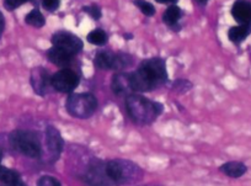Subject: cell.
I'll list each match as a JSON object with an SVG mask.
<instances>
[{"mask_svg":"<svg viewBox=\"0 0 251 186\" xmlns=\"http://www.w3.org/2000/svg\"><path fill=\"white\" fill-rule=\"evenodd\" d=\"M168 79L166 64L160 58H151L144 60L134 73H131V83L133 91L146 93L154 90L165 83Z\"/></svg>","mask_w":251,"mask_h":186,"instance_id":"cell-1","label":"cell"},{"mask_svg":"<svg viewBox=\"0 0 251 186\" xmlns=\"http://www.w3.org/2000/svg\"><path fill=\"white\" fill-rule=\"evenodd\" d=\"M126 107L134 122L139 125H149L163 112V105L154 103L144 96L131 94L126 98Z\"/></svg>","mask_w":251,"mask_h":186,"instance_id":"cell-2","label":"cell"},{"mask_svg":"<svg viewBox=\"0 0 251 186\" xmlns=\"http://www.w3.org/2000/svg\"><path fill=\"white\" fill-rule=\"evenodd\" d=\"M107 173L113 184L123 185V184H132L141 180L143 171L137 164L123 159H115L106 163Z\"/></svg>","mask_w":251,"mask_h":186,"instance_id":"cell-3","label":"cell"},{"mask_svg":"<svg viewBox=\"0 0 251 186\" xmlns=\"http://www.w3.org/2000/svg\"><path fill=\"white\" fill-rule=\"evenodd\" d=\"M10 144L15 151L28 158H38L42 153L40 138L35 132L14 131L9 137Z\"/></svg>","mask_w":251,"mask_h":186,"instance_id":"cell-4","label":"cell"},{"mask_svg":"<svg viewBox=\"0 0 251 186\" xmlns=\"http://www.w3.org/2000/svg\"><path fill=\"white\" fill-rule=\"evenodd\" d=\"M66 107L73 117L85 120L95 113L98 108V100L90 93L71 94L67 99Z\"/></svg>","mask_w":251,"mask_h":186,"instance_id":"cell-5","label":"cell"},{"mask_svg":"<svg viewBox=\"0 0 251 186\" xmlns=\"http://www.w3.org/2000/svg\"><path fill=\"white\" fill-rule=\"evenodd\" d=\"M94 63L100 69H113V71H122L132 64V58L128 54L123 53L100 52L96 54Z\"/></svg>","mask_w":251,"mask_h":186,"instance_id":"cell-6","label":"cell"},{"mask_svg":"<svg viewBox=\"0 0 251 186\" xmlns=\"http://www.w3.org/2000/svg\"><path fill=\"white\" fill-rule=\"evenodd\" d=\"M50 85L60 93H72L79 85V77L71 69H62L52 77Z\"/></svg>","mask_w":251,"mask_h":186,"instance_id":"cell-7","label":"cell"},{"mask_svg":"<svg viewBox=\"0 0 251 186\" xmlns=\"http://www.w3.org/2000/svg\"><path fill=\"white\" fill-rule=\"evenodd\" d=\"M52 43L54 47L62 48L71 54H75L83 50V41L78 36L68 31L55 32L52 37Z\"/></svg>","mask_w":251,"mask_h":186,"instance_id":"cell-8","label":"cell"},{"mask_svg":"<svg viewBox=\"0 0 251 186\" xmlns=\"http://www.w3.org/2000/svg\"><path fill=\"white\" fill-rule=\"evenodd\" d=\"M85 179L88 184L93 186H111L113 184L108 176L106 163H101V161L91 164Z\"/></svg>","mask_w":251,"mask_h":186,"instance_id":"cell-9","label":"cell"},{"mask_svg":"<svg viewBox=\"0 0 251 186\" xmlns=\"http://www.w3.org/2000/svg\"><path fill=\"white\" fill-rule=\"evenodd\" d=\"M46 144L50 154L53 157V160L58 159L63 149V138L59 131L53 126H48L46 129Z\"/></svg>","mask_w":251,"mask_h":186,"instance_id":"cell-10","label":"cell"},{"mask_svg":"<svg viewBox=\"0 0 251 186\" xmlns=\"http://www.w3.org/2000/svg\"><path fill=\"white\" fill-rule=\"evenodd\" d=\"M231 15L236 23L249 25L251 23V3L248 0H236L231 8Z\"/></svg>","mask_w":251,"mask_h":186,"instance_id":"cell-11","label":"cell"},{"mask_svg":"<svg viewBox=\"0 0 251 186\" xmlns=\"http://www.w3.org/2000/svg\"><path fill=\"white\" fill-rule=\"evenodd\" d=\"M112 90L116 95L128 96L133 93L131 83V73L115 74L112 78Z\"/></svg>","mask_w":251,"mask_h":186,"instance_id":"cell-12","label":"cell"},{"mask_svg":"<svg viewBox=\"0 0 251 186\" xmlns=\"http://www.w3.org/2000/svg\"><path fill=\"white\" fill-rule=\"evenodd\" d=\"M50 80L48 73L46 69L43 68H36L33 69L31 73V85H32L33 90L38 95H45L47 93L48 85H50Z\"/></svg>","mask_w":251,"mask_h":186,"instance_id":"cell-13","label":"cell"},{"mask_svg":"<svg viewBox=\"0 0 251 186\" xmlns=\"http://www.w3.org/2000/svg\"><path fill=\"white\" fill-rule=\"evenodd\" d=\"M47 57L53 64H55V66L66 67L68 66V64H71L73 54L68 53L67 51L62 50V48H58L53 46V47L47 52Z\"/></svg>","mask_w":251,"mask_h":186,"instance_id":"cell-14","label":"cell"},{"mask_svg":"<svg viewBox=\"0 0 251 186\" xmlns=\"http://www.w3.org/2000/svg\"><path fill=\"white\" fill-rule=\"evenodd\" d=\"M219 169H221L222 173L226 174V176L234 179L243 176L244 174L246 173V170H248L245 164L241 163V161H228V163L223 164Z\"/></svg>","mask_w":251,"mask_h":186,"instance_id":"cell-15","label":"cell"},{"mask_svg":"<svg viewBox=\"0 0 251 186\" xmlns=\"http://www.w3.org/2000/svg\"><path fill=\"white\" fill-rule=\"evenodd\" d=\"M250 32H251L250 24H249V25L234 26V27H231L230 30H229L228 37L233 43H240L248 37Z\"/></svg>","mask_w":251,"mask_h":186,"instance_id":"cell-16","label":"cell"},{"mask_svg":"<svg viewBox=\"0 0 251 186\" xmlns=\"http://www.w3.org/2000/svg\"><path fill=\"white\" fill-rule=\"evenodd\" d=\"M182 13H181V9L176 5H170L165 10V13L163 14V21L169 26H173L177 24V21L180 20Z\"/></svg>","mask_w":251,"mask_h":186,"instance_id":"cell-17","label":"cell"},{"mask_svg":"<svg viewBox=\"0 0 251 186\" xmlns=\"http://www.w3.org/2000/svg\"><path fill=\"white\" fill-rule=\"evenodd\" d=\"M20 174L18 171L13 170V169L5 168V166H0V183L3 185H9V184H14L20 181Z\"/></svg>","mask_w":251,"mask_h":186,"instance_id":"cell-18","label":"cell"},{"mask_svg":"<svg viewBox=\"0 0 251 186\" xmlns=\"http://www.w3.org/2000/svg\"><path fill=\"white\" fill-rule=\"evenodd\" d=\"M25 23L27 24V25L33 26V27H42V26L45 25L46 20L45 18H43L42 14H41L37 9H35V10L30 11V13L26 15Z\"/></svg>","mask_w":251,"mask_h":186,"instance_id":"cell-19","label":"cell"},{"mask_svg":"<svg viewBox=\"0 0 251 186\" xmlns=\"http://www.w3.org/2000/svg\"><path fill=\"white\" fill-rule=\"evenodd\" d=\"M88 41L93 45L102 46L107 42V35L102 30H94L88 35Z\"/></svg>","mask_w":251,"mask_h":186,"instance_id":"cell-20","label":"cell"},{"mask_svg":"<svg viewBox=\"0 0 251 186\" xmlns=\"http://www.w3.org/2000/svg\"><path fill=\"white\" fill-rule=\"evenodd\" d=\"M134 5H136L137 8H139V10L147 16H153L154 14H155V8H154L151 3L146 1V0H136V1H134Z\"/></svg>","mask_w":251,"mask_h":186,"instance_id":"cell-21","label":"cell"},{"mask_svg":"<svg viewBox=\"0 0 251 186\" xmlns=\"http://www.w3.org/2000/svg\"><path fill=\"white\" fill-rule=\"evenodd\" d=\"M37 186H60V183L59 180H57V179L53 178V176L45 175L38 180Z\"/></svg>","mask_w":251,"mask_h":186,"instance_id":"cell-22","label":"cell"},{"mask_svg":"<svg viewBox=\"0 0 251 186\" xmlns=\"http://www.w3.org/2000/svg\"><path fill=\"white\" fill-rule=\"evenodd\" d=\"M191 83L187 80H177L174 83V89L178 93H186V91L191 89Z\"/></svg>","mask_w":251,"mask_h":186,"instance_id":"cell-23","label":"cell"},{"mask_svg":"<svg viewBox=\"0 0 251 186\" xmlns=\"http://www.w3.org/2000/svg\"><path fill=\"white\" fill-rule=\"evenodd\" d=\"M27 0H4V6H5L6 10H15L19 6H21L23 4H25Z\"/></svg>","mask_w":251,"mask_h":186,"instance_id":"cell-24","label":"cell"},{"mask_svg":"<svg viewBox=\"0 0 251 186\" xmlns=\"http://www.w3.org/2000/svg\"><path fill=\"white\" fill-rule=\"evenodd\" d=\"M83 10L85 11V13H88L89 15H90L93 19H95V20H99V19L101 18V10L99 6H96V5L85 6Z\"/></svg>","mask_w":251,"mask_h":186,"instance_id":"cell-25","label":"cell"},{"mask_svg":"<svg viewBox=\"0 0 251 186\" xmlns=\"http://www.w3.org/2000/svg\"><path fill=\"white\" fill-rule=\"evenodd\" d=\"M43 8L48 11H54L59 8V0H43Z\"/></svg>","mask_w":251,"mask_h":186,"instance_id":"cell-26","label":"cell"},{"mask_svg":"<svg viewBox=\"0 0 251 186\" xmlns=\"http://www.w3.org/2000/svg\"><path fill=\"white\" fill-rule=\"evenodd\" d=\"M4 28H5V19H4L3 14L0 13V35L3 33Z\"/></svg>","mask_w":251,"mask_h":186,"instance_id":"cell-27","label":"cell"},{"mask_svg":"<svg viewBox=\"0 0 251 186\" xmlns=\"http://www.w3.org/2000/svg\"><path fill=\"white\" fill-rule=\"evenodd\" d=\"M156 1L161 4H171V5H175V3L177 0H156Z\"/></svg>","mask_w":251,"mask_h":186,"instance_id":"cell-28","label":"cell"},{"mask_svg":"<svg viewBox=\"0 0 251 186\" xmlns=\"http://www.w3.org/2000/svg\"><path fill=\"white\" fill-rule=\"evenodd\" d=\"M3 186H26L23 181H18V183H14V184H9V185H3Z\"/></svg>","mask_w":251,"mask_h":186,"instance_id":"cell-29","label":"cell"},{"mask_svg":"<svg viewBox=\"0 0 251 186\" xmlns=\"http://www.w3.org/2000/svg\"><path fill=\"white\" fill-rule=\"evenodd\" d=\"M1 159H3V153H1V151H0V161H1Z\"/></svg>","mask_w":251,"mask_h":186,"instance_id":"cell-30","label":"cell"},{"mask_svg":"<svg viewBox=\"0 0 251 186\" xmlns=\"http://www.w3.org/2000/svg\"><path fill=\"white\" fill-rule=\"evenodd\" d=\"M200 1H202V3H206L207 0H200Z\"/></svg>","mask_w":251,"mask_h":186,"instance_id":"cell-31","label":"cell"}]
</instances>
